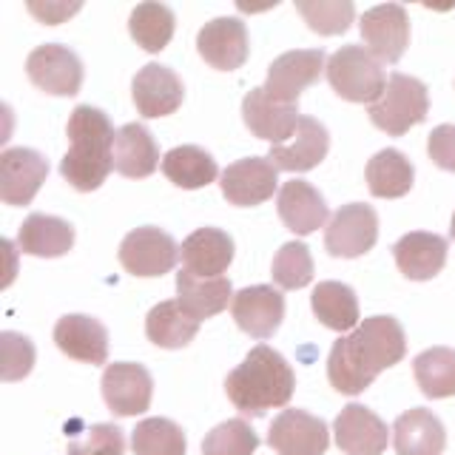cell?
I'll return each instance as SVG.
<instances>
[{"label":"cell","instance_id":"6da1fadb","mask_svg":"<svg viewBox=\"0 0 455 455\" xmlns=\"http://www.w3.org/2000/svg\"><path fill=\"white\" fill-rule=\"evenodd\" d=\"M407 353L404 327L393 316H370L350 336H341L327 355V379L345 395L364 393L373 379Z\"/></svg>","mask_w":455,"mask_h":455},{"label":"cell","instance_id":"7a4b0ae2","mask_svg":"<svg viewBox=\"0 0 455 455\" xmlns=\"http://www.w3.org/2000/svg\"><path fill=\"white\" fill-rule=\"evenodd\" d=\"M68 151L60 160V177L75 191H97L114 168V125L106 111L94 106H77L71 111L68 125Z\"/></svg>","mask_w":455,"mask_h":455},{"label":"cell","instance_id":"3957f363","mask_svg":"<svg viewBox=\"0 0 455 455\" xmlns=\"http://www.w3.org/2000/svg\"><path fill=\"white\" fill-rule=\"evenodd\" d=\"M293 367L267 345H256L225 379L228 398L245 416H265L267 410L284 407L293 398Z\"/></svg>","mask_w":455,"mask_h":455},{"label":"cell","instance_id":"277c9868","mask_svg":"<svg viewBox=\"0 0 455 455\" xmlns=\"http://www.w3.org/2000/svg\"><path fill=\"white\" fill-rule=\"evenodd\" d=\"M327 80H331L333 92L347 103L373 106L387 89L390 77L384 75L381 63L364 46H341L327 60Z\"/></svg>","mask_w":455,"mask_h":455},{"label":"cell","instance_id":"5b68a950","mask_svg":"<svg viewBox=\"0 0 455 455\" xmlns=\"http://www.w3.org/2000/svg\"><path fill=\"white\" fill-rule=\"evenodd\" d=\"M427 111H430L427 85L416 77L395 71V75H390L384 94L370 106V123L381 128V132H387L390 137H402L412 125L427 120Z\"/></svg>","mask_w":455,"mask_h":455},{"label":"cell","instance_id":"8992f818","mask_svg":"<svg viewBox=\"0 0 455 455\" xmlns=\"http://www.w3.org/2000/svg\"><path fill=\"white\" fill-rule=\"evenodd\" d=\"M120 265L128 270L132 276H163L171 274L180 259V248L177 242L171 239V234L160 231V228H137V231L128 234L120 242Z\"/></svg>","mask_w":455,"mask_h":455},{"label":"cell","instance_id":"52a82bcc","mask_svg":"<svg viewBox=\"0 0 455 455\" xmlns=\"http://www.w3.org/2000/svg\"><path fill=\"white\" fill-rule=\"evenodd\" d=\"M324 68H327V57L322 49L284 52L267 66V80L262 89L274 100H279V103L299 106L302 92L322 77Z\"/></svg>","mask_w":455,"mask_h":455},{"label":"cell","instance_id":"ba28073f","mask_svg":"<svg viewBox=\"0 0 455 455\" xmlns=\"http://www.w3.org/2000/svg\"><path fill=\"white\" fill-rule=\"evenodd\" d=\"M362 40L379 63H398L410 46V18L402 4H381L362 14Z\"/></svg>","mask_w":455,"mask_h":455},{"label":"cell","instance_id":"9c48e42d","mask_svg":"<svg viewBox=\"0 0 455 455\" xmlns=\"http://www.w3.org/2000/svg\"><path fill=\"white\" fill-rule=\"evenodd\" d=\"M379 239V217L364 203L341 205L324 231V248L336 259H355L367 253Z\"/></svg>","mask_w":455,"mask_h":455},{"label":"cell","instance_id":"30bf717a","mask_svg":"<svg viewBox=\"0 0 455 455\" xmlns=\"http://www.w3.org/2000/svg\"><path fill=\"white\" fill-rule=\"evenodd\" d=\"M26 75L40 92L54 97H75L83 85V63L71 49L46 43L26 57Z\"/></svg>","mask_w":455,"mask_h":455},{"label":"cell","instance_id":"8fae6325","mask_svg":"<svg viewBox=\"0 0 455 455\" xmlns=\"http://www.w3.org/2000/svg\"><path fill=\"white\" fill-rule=\"evenodd\" d=\"M276 165L267 160V156H245V160H236L234 165H228L222 171V196L231 205L239 208H251V205H262L274 196L279 177H276Z\"/></svg>","mask_w":455,"mask_h":455},{"label":"cell","instance_id":"7c38bea8","mask_svg":"<svg viewBox=\"0 0 455 455\" xmlns=\"http://www.w3.org/2000/svg\"><path fill=\"white\" fill-rule=\"evenodd\" d=\"M267 444L276 455H324L331 433L322 419L305 410H282L267 430Z\"/></svg>","mask_w":455,"mask_h":455},{"label":"cell","instance_id":"4fadbf2b","mask_svg":"<svg viewBox=\"0 0 455 455\" xmlns=\"http://www.w3.org/2000/svg\"><path fill=\"white\" fill-rule=\"evenodd\" d=\"M49 177L46 156L35 148H6L0 154V199L6 205H28Z\"/></svg>","mask_w":455,"mask_h":455},{"label":"cell","instance_id":"5bb4252c","mask_svg":"<svg viewBox=\"0 0 455 455\" xmlns=\"http://www.w3.org/2000/svg\"><path fill=\"white\" fill-rule=\"evenodd\" d=\"M154 381L142 364L117 362L103 373V398L114 416H140L151 407Z\"/></svg>","mask_w":455,"mask_h":455},{"label":"cell","instance_id":"9a60e30c","mask_svg":"<svg viewBox=\"0 0 455 455\" xmlns=\"http://www.w3.org/2000/svg\"><path fill=\"white\" fill-rule=\"evenodd\" d=\"M132 94H134V106L146 120L156 117H168L174 114L182 100H185V85L177 77L174 68L160 66V63H148L137 71V77L132 83Z\"/></svg>","mask_w":455,"mask_h":455},{"label":"cell","instance_id":"2e32d148","mask_svg":"<svg viewBox=\"0 0 455 455\" xmlns=\"http://www.w3.org/2000/svg\"><path fill=\"white\" fill-rule=\"evenodd\" d=\"M199 57L217 71H234L248 60V28L239 18H217L205 23L196 35Z\"/></svg>","mask_w":455,"mask_h":455},{"label":"cell","instance_id":"e0dca14e","mask_svg":"<svg viewBox=\"0 0 455 455\" xmlns=\"http://www.w3.org/2000/svg\"><path fill=\"white\" fill-rule=\"evenodd\" d=\"M242 120L253 137L282 146L296 134V125L302 117H299V106L279 103L265 89H251L242 100Z\"/></svg>","mask_w":455,"mask_h":455},{"label":"cell","instance_id":"ac0fdd59","mask_svg":"<svg viewBox=\"0 0 455 455\" xmlns=\"http://www.w3.org/2000/svg\"><path fill=\"white\" fill-rule=\"evenodd\" d=\"M231 313L242 333L253 339H270L284 319V296L270 284H253L234 296Z\"/></svg>","mask_w":455,"mask_h":455},{"label":"cell","instance_id":"d6986e66","mask_svg":"<svg viewBox=\"0 0 455 455\" xmlns=\"http://www.w3.org/2000/svg\"><path fill=\"white\" fill-rule=\"evenodd\" d=\"M54 345L68 359L83 364H106L108 359V331L85 313H68V316L57 319Z\"/></svg>","mask_w":455,"mask_h":455},{"label":"cell","instance_id":"ffe728a7","mask_svg":"<svg viewBox=\"0 0 455 455\" xmlns=\"http://www.w3.org/2000/svg\"><path fill=\"white\" fill-rule=\"evenodd\" d=\"M336 444L345 455H381L387 450V424L373 410L347 404L336 416Z\"/></svg>","mask_w":455,"mask_h":455},{"label":"cell","instance_id":"44dd1931","mask_svg":"<svg viewBox=\"0 0 455 455\" xmlns=\"http://www.w3.org/2000/svg\"><path fill=\"white\" fill-rule=\"evenodd\" d=\"M327 148H331V134H327V128L319 120L302 117L296 125V134L288 142H282V146H270L267 160L274 163L279 171L302 174V171L316 168L324 160Z\"/></svg>","mask_w":455,"mask_h":455},{"label":"cell","instance_id":"7402d4cb","mask_svg":"<svg viewBox=\"0 0 455 455\" xmlns=\"http://www.w3.org/2000/svg\"><path fill=\"white\" fill-rule=\"evenodd\" d=\"M276 211L284 228L299 236H307L327 222V203L324 196L305 180H291L282 185L276 196Z\"/></svg>","mask_w":455,"mask_h":455},{"label":"cell","instance_id":"603a6c76","mask_svg":"<svg viewBox=\"0 0 455 455\" xmlns=\"http://www.w3.org/2000/svg\"><path fill=\"white\" fill-rule=\"evenodd\" d=\"M398 270L412 282H427L438 276L447 265V239L427 231L404 234L393 245Z\"/></svg>","mask_w":455,"mask_h":455},{"label":"cell","instance_id":"cb8c5ba5","mask_svg":"<svg viewBox=\"0 0 455 455\" xmlns=\"http://www.w3.org/2000/svg\"><path fill=\"white\" fill-rule=\"evenodd\" d=\"M393 447L398 455H441L447 447V430L435 412L412 407L393 424Z\"/></svg>","mask_w":455,"mask_h":455},{"label":"cell","instance_id":"d4e9b609","mask_svg":"<svg viewBox=\"0 0 455 455\" xmlns=\"http://www.w3.org/2000/svg\"><path fill=\"white\" fill-rule=\"evenodd\" d=\"M160 163V148L156 140L142 123L123 125L114 137V171L128 180L151 177Z\"/></svg>","mask_w":455,"mask_h":455},{"label":"cell","instance_id":"484cf974","mask_svg":"<svg viewBox=\"0 0 455 455\" xmlns=\"http://www.w3.org/2000/svg\"><path fill=\"white\" fill-rule=\"evenodd\" d=\"M185 270L196 276H222L234 262V239L220 228H196L180 248Z\"/></svg>","mask_w":455,"mask_h":455},{"label":"cell","instance_id":"4316f807","mask_svg":"<svg viewBox=\"0 0 455 455\" xmlns=\"http://www.w3.org/2000/svg\"><path fill=\"white\" fill-rule=\"evenodd\" d=\"M231 279L225 276H196L191 270H180L177 274V302L191 313L196 322L211 319L234 302Z\"/></svg>","mask_w":455,"mask_h":455},{"label":"cell","instance_id":"83f0119b","mask_svg":"<svg viewBox=\"0 0 455 455\" xmlns=\"http://www.w3.org/2000/svg\"><path fill=\"white\" fill-rule=\"evenodd\" d=\"M71 245H75V228L60 217H49V213H28L18 231V248L28 256H40V259L63 256L71 251Z\"/></svg>","mask_w":455,"mask_h":455},{"label":"cell","instance_id":"f1b7e54d","mask_svg":"<svg viewBox=\"0 0 455 455\" xmlns=\"http://www.w3.org/2000/svg\"><path fill=\"white\" fill-rule=\"evenodd\" d=\"M196 333H199V322L177 302V299H168V302L151 307L146 319L148 341H154L156 347H165V350L188 347Z\"/></svg>","mask_w":455,"mask_h":455},{"label":"cell","instance_id":"f546056e","mask_svg":"<svg viewBox=\"0 0 455 455\" xmlns=\"http://www.w3.org/2000/svg\"><path fill=\"white\" fill-rule=\"evenodd\" d=\"M364 177L373 196L398 199L410 194L412 180H416V168H412V163L398 148H384L367 163Z\"/></svg>","mask_w":455,"mask_h":455},{"label":"cell","instance_id":"4dcf8cb0","mask_svg":"<svg viewBox=\"0 0 455 455\" xmlns=\"http://www.w3.org/2000/svg\"><path fill=\"white\" fill-rule=\"evenodd\" d=\"M310 307L331 331L345 333L359 324V299L345 282H319L310 296Z\"/></svg>","mask_w":455,"mask_h":455},{"label":"cell","instance_id":"1f68e13d","mask_svg":"<svg viewBox=\"0 0 455 455\" xmlns=\"http://www.w3.org/2000/svg\"><path fill=\"white\" fill-rule=\"evenodd\" d=\"M163 174L185 191L205 188L217 180V160L199 146H177L163 156Z\"/></svg>","mask_w":455,"mask_h":455},{"label":"cell","instance_id":"d6a6232c","mask_svg":"<svg viewBox=\"0 0 455 455\" xmlns=\"http://www.w3.org/2000/svg\"><path fill=\"white\" fill-rule=\"evenodd\" d=\"M412 376L427 398H450L455 395V350L430 347L416 355Z\"/></svg>","mask_w":455,"mask_h":455},{"label":"cell","instance_id":"836d02e7","mask_svg":"<svg viewBox=\"0 0 455 455\" xmlns=\"http://www.w3.org/2000/svg\"><path fill=\"white\" fill-rule=\"evenodd\" d=\"M174 12L165 4H140L128 18V32L137 40V46L156 54L174 37Z\"/></svg>","mask_w":455,"mask_h":455},{"label":"cell","instance_id":"e575fe53","mask_svg":"<svg viewBox=\"0 0 455 455\" xmlns=\"http://www.w3.org/2000/svg\"><path fill=\"white\" fill-rule=\"evenodd\" d=\"M134 455H185V433L171 419H146L132 433Z\"/></svg>","mask_w":455,"mask_h":455},{"label":"cell","instance_id":"d590c367","mask_svg":"<svg viewBox=\"0 0 455 455\" xmlns=\"http://www.w3.org/2000/svg\"><path fill=\"white\" fill-rule=\"evenodd\" d=\"M296 12L319 35H345L355 18L350 0H296Z\"/></svg>","mask_w":455,"mask_h":455},{"label":"cell","instance_id":"8d00e7d4","mask_svg":"<svg viewBox=\"0 0 455 455\" xmlns=\"http://www.w3.org/2000/svg\"><path fill=\"white\" fill-rule=\"evenodd\" d=\"M270 276L284 291H299L313 282V256L302 242H284L274 256Z\"/></svg>","mask_w":455,"mask_h":455},{"label":"cell","instance_id":"74e56055","mask_svg":"<svg viewBox=\"0 0 455 455\" xmlns=\"http://www.w3.org/2000/svg\"><path fill=\"white\" fill-rule=\"evenodd\" d=\"M259 447V435L242 419H228L217 424L203 441V455H253Z\"/></svg>","mask_w":455,"mask_h":455},{"label":"cell","instance_id":"f35d334b","mask_svg":"<svg viewBox=\"0 0 455 455\" xmlns=\"http://www.w3.org/2000/svg\"><path fill=\"white\" fill-rule=\"evenodd\" d=\"M123 452H125V435L117 424L85 427L66 447V455H123Z\"/></svg>","mask_w":455,"mask_h":455},{"label":"cell","instance_id":"ab89813d","mask_svg":"<svg viewBox=\"0 0 455 455\" xmlns=\"http://www.w3.org/2000/svg\"><path fill=\"white\" fill-rule=\"evenodd\" d=\"M0 376L4 381H20L32 373L35 367V345L32 339H26L20 333L4 331L0 333Z\"/></svg>","mask_w":455,"mask_h":455},{"label":"cell","instance_id":"60d3db41","mask_svg":"<svg viewBox=\"0 0 455 455\" xmlns=\"http://www.w3.org/2000/svg\"><path fill=\"white\" fill-rule=\"evenodd\" d=\"M427 154H430V160L438 168L452 171L455 174V125L452 123L433 128L430 140H427Z\"/></svg>","mask_w":455,"mask_h":455},{"label":"cell","instance_id":"b9f144b4","mask_svg":"<svg viewBox=\"0 0 455 455\" xmlns=\"http://www.w3.org/2000/svg\"><path fill=\"white\" fill-rule=\"evenodd\" d=\"M28 12L37 14V18H40L43 23L57 26V23H63V20L68 18V14L80 12V4H71V6H66V4H46V6H40V4H28Z\"/></svg>","mask_w":455,"mask_h":455},{"label":"cell","instance_id":"7bdbcfd3","mask_svg":"<svg viewBox=\"0 0 455 455\" xmlns=\"http://www.w3.org/2000/svg\"><path fill=\"white\" fill-rule=\"evenodd\" d=\"M450 236L455 239V213H452V225H450Z\"/></svg>","mask_w":455,"mask_h":455}]
</instances>
